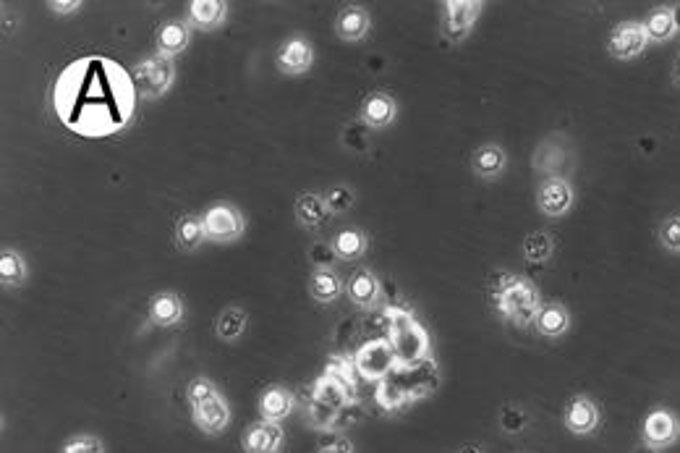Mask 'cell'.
<instances>
[{
  "label": "cell",
  "mask_w": 680,
  "mask_h": 453,
  "mask_svg": "<svg viewBox=\"0 0 680 453\" xmlns=\"http://www.w3.org/2000/svg\"><path fill=\"white\" fill-rule=\"evenodd\" d=\"M136 97L131 71L108 55H82L71 61L50 92L55 118L84 139L121 134L134 118Z\"/></svg>",
  "instance_id": "obj_1"
},
{
  "label": "cell",
  "mask_w": 680,
  "mask_h": 453,
  "mask_svg": "<svg viewBox=\"0 0 680 453\" xmlns=\"http://www.w3.org/2000/svg\"><path fill=\"white\" fill-rule=\"evenodd\" d=\"M356 378L359 375L354 370V362L340 357L327 362L325 372L312 385V396H309V422L314 427L330 430L340 412L356 404Z\"/></svg>",
  "instance_id": "obj_2"
},
{
  "label": "cell",
  "mask_w": 680,
  "mask_h": 453,
  "mask_svg": "<svg viewBox=\"0 0 680 453\" xmlns=\"http://www.w3.org/2000/svg\"><path fill=\"white\" fill-rule=\"evenodd\" d=\"M437 385H440V375H437L435 359L422 364H398L388 378L377 383L374 399L382 409L393 412V409H401L411 401L432 396Z\"/></svg>",
  "instance_id": "obj_3"
},
{
  "label": "cell",
  "mask_w": 680,
  "mask_h": 453,
  "mask_svg": "<svg viewBox=\"0 0 680 453\" xmlns=\"http://www.w3.org/2000/svg\"><path fill=\"white\" fill-rule=\"evenodd\" d=\"M490 302L500 317L516 328H529L537 320L542 299H539L537 286L516 273H497L490 286Z\"/></svg>",
  "instance_id": "obj_4"
},
{
  "label": "cell",
  "mask_w": 680,
  "mask_h": 453,
  "mask_svg": "<svg viewBox=\"0 0 680 453\" xmlns=\"http://www.w3.org/2000/svg\"><path fill=\"white\" fill-rule=\"evenodd\" d=\"M385 320H388V336L385 338H388L398 364L432 362V341H429L427 328L408 309L388 307Z\"/></svg>",
  "instance_id": "obj_5"
},
{
  "label": "cell",
  "mask_w": 680,
  "mask_h": 453,
  "mask_svg": "<svg viewBox=\"0 0 680 453\" xmlns=\"http://www.w3.org/2000/svg\"><path fill=\"white\" fill-rule=\"evenodd\" d=\"M131 76H134L136 92L142 100H160L168 95L176 82V63L165 55H147L142 61H136Z\"/></svg>",
  "instance_id": "obj_6"
},
{
  "label": "cell",
  "mask_w": 680,
  "mask_h": 453,
  "mask_svg": "<svg viewBox=\"0 0 680 453\" xmlns=\"http://www.w3.org/2000/svg\"><path fill=\"white\" fill-rule=\"evenodd\" d=\"M484 3L482 0H445L442 3V21L440 32L450 45H458L471 35L476 19L482 14Z\"/></svg>",
  "instance_id": "obj_7"
},
{
  "label": "cell",
  "mask_w": 680,
  "mask_h": 453,
  "mask_svg": "<svg viewBox=\"0 0 680 453\" xmlns=\"http://www.w3.org/2000/svg\"><path fill=\"white\" fill-rule=\"evenodd\" d=\"M398 367V359H395L393 349H390L388 338H377V341H369V344L361 346L354 357V370L361 380H369V383H380L390 375V372Z\"/></svg>",
  "instance_id": "obj_8"
},
{
  "label": "cell",
  "mask_w": 680,
  "mask_h": 453,
  "mask_svg": "<svg viewBox=\"0 0 680 453\" xmlns=\"http://www.w3.org/2000/svg\"><path fill=\"white\" fill-rule=\"evenodd\" d=\"M202 220L204 228H207V239L218 241V244H231V241L241 239L246 231V218L238 207L228 205V202L207 207Z\"/></svg>",
  "instance_id": "obj_9"
},
{
  "label": "cell",
  "mask_w": 680,
  "mask_h": 453,
  "mask_svg": "<svg viewBox=\"0 0 680 453\" xmlns=\"http://www.w3.org/2000/svg\"><path fill=\"white\" fill-rule=\"evenodd\" d=\"M641 440L654 451H665L680 440V419L670 409L657 406L641 422Z\"/></svg>",
  "instance_id": "obj_10"
},
{
  "label": "cell",
  "mask_w": 680,
  "mask_h": 453,
  "mask_svg": "<svg viewBox=\"0 0 680 453\" xmlns=\"http://www.w3.org/2000/svg\"><path fill=\"white\" fill-rule=\"evenodd\" d=\"M649 48V35L641 21H620L618 27L610 32L607 40V53L615 61H633Z\"/></svg>",
  "instance_id": "obj_11"
},
{
  "label": "cell",
  "mask_w": 680,
  "mask_h": 453,
  "mask_svg": "<svg viewBox=\"0 0 680 453\" xmlns=\"http://www.w3.org/2000/svg\"><path fill=\"white\" fill-rule=\"evenodd\" d=\"M576 205V194L568 179L563 176H550L544 179L537 189V207L547 218H563Z\"/></svg>",
  "instance_id": "obj_12"
},
{
  "label": "cell",
  "mask_w": 680,
  "mask_h": 453,
  "mask_svg": "<svg viewBox=\"0 0 680 453\" xmlns=\"http://www.w3.org/2000/svg\"><path fill=\"white\" fill-rule=\"evenodd\" d=\"M602 422V412H599V404L589 396H576V399L568 401L563 412V425L568 433L573 435H592L594 430Z\"/></svg>",
  "instance_id": "obj_13"
},
{
  "label": "cell",
  "mask_w": 680,
  "mask_h": 453,
  "mask_svg": "<svg viewBox=\"0 0 680 453\" xmlns=\"http://www.w3.org/2000/svg\"><path fill=\"white\" fill-rule=\"evenodd\" d=\"M191 422L199 433L204 435H220L225 427L231 425V406L225 401V396H215V399L204 401V404L191 406Z\"/></svg>",
  "instance_id": "obj_14"
},
{
  "label": "cell",
  "mask_w": 680,
  "mask_h": 453,
  "mask_svg": "<svg viewBox=\"0 0 680 453\" xmlns=\"http://www.w3.org/2000/svg\"><path fill=\"white\" fill-rule=\"evenodd\" d=\"M275 63H278V69L286 76L306 74V71L312 69V63H314L312 42L299 35L288 37V40L280 45Z\"/></svg>",
  "instance_id": "obj_15"
},
{
  "label": "cell",
  "mask_w": 680,
  "mask_h": 453,
  "mask_svg": "<svg viewBox=\"0 0 680 453\" xmlns=\"http://www.w3.org/2000/svg\"><path fill=\"white\" fill-rule=\"evenodd\" d=\"M286 446V433L280 422H267L259 419L254 425L246 427L244 451L246 453H280Z\"/></svg>",
  "instance_id": "obj_16"
},
{
  "label": "cell",
  "mask_w": 680,
  "mask_h": 453,
  "mask_svg": "<svg viewBox=\"0 0 680 453\" xmlns=\"http://www.w3.org/2000/svg\"><path fill=\"white\" fill-rule=\"evenodd\" d=\"M359 118L367 129H388L398 118V103L388 92H372V95L364 97Z\"/></svg>",
  "instance_id": "obj_17"
},
{
  "label": "cell",
  "mask_w": 680,
  "mask_h": 453,
  "mask_svg": "<svg viewBox=\"0 0 680 453\" xmlns=\"http://www.w3.org/2000/svg\"><path fill=\"white\" fill-rule=\"evenodd\" d=\"M191 42V27L186 21L181 19H168L157 27L155 35V45H157V55H165V58H176V55L184 53L189 48Z\"/></svg>",
  "instance_id": "obj_18"
},
{
  "label": "cell",
  "mask_w": 680,
  "mask_h": 453,
  "mask_svg": "<svg viewBox=\"0 0 680 453\" xmlns=\"http://www.w3.org/2000/svg\"><path fill=\"white\" fill-rule=\"evenodd\" d=\"M346 294H348V299L356 304V307L372 309V307H377L382 299V283H380V278L372 273V270L361 268V270H356L351 278H348Z\"/></svg>",
  "instance_id": "obj_19"
},
{
  "label": "cell",
  "mask_w": 680,
  "mask_h": 453,
  "mask_svg": "<svg viewBox=\"0 0 680 453\" xmlns=\"http://www.w3.org/2000/svg\"><path fill=\"white\" fill-rule=\"evenodd\" d=\"M296 404H299L296 393L283 388V385H270L259 399V417L267 419V422H283L296 409Z\"/></svg>",
  "instance_id": "obj_20"
},
{
  "label": "cell",
  "mask_w": 680,
  "mask_h": 453,
  "mask_svg": "<svg viewBox=\"0 0 680 453\" xmlns=\"http://www.w3.org/2000/svg\"><path fill=\"white\" fill-rule=\"evenodd\" d=\"M508 165V155L500 145H482L471 152V171L484 181L500 179Z\"/></svg>",
  "instance_id": "obj_21"
},
{
  "label": "cell",
  "mask_w": 680,
  "mask_h": 453,
  "mask_svg": "<svg viewBox=\"0 0 680 453\" xmlns=\"http://www.w3.org/2000/svg\"><path fill=\"white\" fill-rule=\"evenodd\" d=\"M369 29H372V16H369L367 8L361 6H346L335 19V32H338L340 40L346 42L364 40Z\"/></svg>",
  "instance_id": "obj_22"
},
{
  "label": "cell",
  "mask_w": 680,
  "mask_h": 453,
  "mask_svg": "<svg viewBox=\"0 0 680 453\" xmlns=\"http://www.w3.org/2000/svg\"><path fill=\"white\" fill-rule=\"evenodd\" d=\"M534 328L544 338H563L571 330V312L560 302L542 304L537 320H534Z\"/></svg>",
  "instance_id": "obj_23"
},
{
  "label": "cell",
  "mask_w": 680,
  "mask_h": 453,
  "mask_svg": "<svg viewBox=\"0 0 680 453\" xmlns=\"http://www.w3.org/2000/svg\"><path fill=\"white\" fill-rule=\"evenodd\" d=\"M228 16V3L225 0H191L189 3V27L199 32H212Z\"/></svg>",
  "instance_id": "obj_24"
},
{
  "label": "cell",
  "mask_w": 680,
  "mask_h": 453,
  "mask_svg": "<svg viewBox=\"0 0 680 453\" xmlns=\"http://www.w3.org/2000/svg\"><path fill=\"white\" fill-rule=\"evenodd\" d=\"M184 315V299L173 294V291H163V294H157L150 302V323L157 325V328H173V325L184 320Z\"/></svg>",
  "instance_id": "obj_25"
},
{
  "label": "cell",
  "mask_w": 680,
  "mask_h": 453,
  "mask_svg": "<svg viewBox=\"0 0 680 453\" xmlns=\"http://www.w3.org/2000/svg\"><path fill=\"white\" fill-rule=\"evenodd\" d=\"M343 289H346V286H343L340 275L335 273L333 268L314 270V273L309 275V296H312L314 302H320V304L338 302Z\"/></svg>",
  "instance_id": "obj_26"
},
{
  "label": "cell",
  "mask_w": 680,
  "mask_h": 453,
  "mask_svg": "<svg viewBox=\"0 0 680 453\" xmlns=\"http://www.w3.org/2000/svg\"><path fill=\"white\" fill-rule=\"evenodd\" d=\"M293 213H296V220H299L301 226L309 228V231L320 228L322 223L333 215L330 213V207H327L325 197H322V194H312V192L301 194L299 200H296V207H293Z\"/></svg>",
  "instance_id": "obj_27"
},
{
  "label": "cell",
  "mask_w": 680,
  "mask_h": 453,
  "mask_svg": "<svg viewBox=\"0 0 680 453\" xmlns=\"http://www.w3.org/2000/svg\"><path fill=\"white\" fill-rule=\"evenodd\" d=\"M649 35V42H670L678 29H675V19H673V6H657L652 8L646 19L641 21Z\"/></svg>",
  "instance_id": "obj_28"
},
{
  "label": "cell",
  "mask_w": 680,
  "mask_h": 453,
  "mask_svg": "<svg viewBox=\"0 0 680 453\" xmlns=\"http://www.w3.org/2000/svg\"><path fill=\"white\" fill-rule=\"evenodd\" d=\"M29 278V268L24 257L16 249H3L0 252V283L8 289H19Z\"/></svg>",
  "instance_id": "obj_29"
},
{
  "label": "cell",
  "mask_w": 680,
  "mask_h": 453,
  "mask_svg": "<svg viewBox=\"0 0 680 453\" xmlns=\"http://www.w3.org/2000/svg\"><path fill=\"white\" fill-rule=\"evenodd\" d=\"M246 325H249V315H246L241 307H228L223 309L215 320V333H218L220 341H238V338L246 333Z\"/></svg>",
  "instance_id": "obj_30"
},
{
  "label": "cell",
  "mask_w": 680,
  "mask_h": 453,
  "mask_svg": "<svg viewBox=\"0 0 680 453\" xmlns=\"http://www.w3.org/2000/svg\"><path fill=\"white\" fill-rule=\"evenodd\" d=\"M521 252H524V260L529 265H547L555 254V239L547 231H534L524 239Z\"/></svg>",
  "instance_id": "obj_31"
},
{
  "label": "cell",
  "mask_w": 680,
  "mask_h": 453,
  "mask_svg": "<svg viewBox=\"0 0 680 453\" xmlns=\"http://www.w3.org/2000/svg\"><path fill=\"white\" fill-rule=\"evenodd\" d=\"M367 247V234L359 231V228H346V231H340L333 239V249L338 254V260H359V257H364Z\"/></svg>",
  "instance_id": "obj_32"
},
{
  "label": "cell",
  "mask_w": 680,
  "mask_h": 453,
  "mask_svg": "<svg viewBox=\"0 0 680 453\" xmlns=\"http://www.w3.org/2000/svg\"><path fill=\"white\" fill-rule=\"evenodd\" d=\"M176 241L178 247L186 249V252H194L207 241V228H204V220L199 215H184L178 220L176 226Z\"/></svg>",
  "instance_id": "obj_33"
},
{
  "label": "cell",
  "mask_w": 680,
  "mask_h": 453,
  "mask_svg": "<svg viewBox=\"0 0 680 453\" xmlns=\"http://www.w3.org/2000/svg\"><path fill=\"white\" fill-rule=\"evenodd\" d=\"M657 239L660 247L670 254H680V213L667 215L657 228Z\"/></svg>",
  "instance_id": "obj_34"
},
{
  "label": "cell",
  "mask_w": 680,
  "mask_h": 453,
  "mask_svg": "<svg viewBox=\"0 0 680 453\" xmlns=\"http://www.w3.org/2000/svg\"><path fill=\"white\" fill-rule=\"evenodd\" d=\"M215 396H220V388L215 385V380L210 378H194L189 383V388H186V401H189V406L204 404V401L215 399Z\"/></svg>",
  "instance_id": "obj_35"
},
{
  "label": "cell",
  "mask_w": 680,
  "mask_h": 453,
  "mask_svg": "<svg viewBox=\"0 0 680 453\" xmlns=\"http://www.w3.org/2000/svg\"><path fill=\"white\" fill-rule=\"evenodd\" d=\"M61 453H105V443H102V438H97V435L82 433L74 435V438H68L66 443H63Z\"/></svg>",
  "instance_id": "obj_36"
},
{
  "label": "cell",
  "mask_w": 680,
  "mask_h": 453,
  "mask_svg": "<svg viewBox=\"0 0 680 453\" xmlns=\"http://www.w3.org/2000/svg\"><path fill=\"white\" fill-rule=\"evenodd\" d=\"M325 202L330 207V213H348L354 207V192L348 186H330L325 192Z\"/></svg>",
  "instance_id": "obj_37"
},
{
  "label": "cell",
  "mask_w": 680,
  "mask_h": 453,
  "mask_svg": "<svg viewBox=\"0 0 680 453\" xmlns=\"http://www.w3.org/2000/svg\"><path fill=\"white\" fill-rule=\"evenodd\" d=\"M526 425H529V417H526L524 409H518V406H505L503 414H500V427H503L505 433L518 435Z\"/></svg>",
  "instance_id": "obj_38"
},
{
  "label": "cell",
  "mask_w": 680,
  "mask_h": 453,
  "mask_svg": "<svg viewBox=\"0 0 680 453\" xmlns=\"http://www.w3.org/2000/svg\"><path fill=\"white\" fill-rule=\"evenodd\" d=\"M335 257H338V254H335L333 244H330V247H325V244H314L312 252H309V260H312L314 270L330 268V265H333Z\"/></svg>",
  "instance_id": "obj_39"
},
{
  "label": "cell",
  "mask_w": 680,
  "mask_h": 453,
  "mask_svg": "<svg viewBox=\"0 0 680 453\" xmlns=\"http://www.w3.org/2000/svg\"><path fill=\"white\" fill-rule=\"evenodd\" d=\"M317 453H354V446H351V440L346 435H335Z\"/></svg>",
  "instance_id": "obj_40"
},
{
  "label": "cell",
  "mask_w": 680,
  "mask_h": 453,
  "mask_svg": "<svg viewBox=\"0 0 680 453\" xmlns=\"http://www.w3.org/2000/svg\"><path fill=\"white\" fill-rule=\"evenodd\" d=\"M48 8L53 11V14L68 16V14H76V11L82 8V0H50Z\"/></svg>",
  "instance_id": "obj_41"
},
{
  "label": "cell",
  "mask_w": 680,
  "mask_h": 453,
  "mask_svg": "<svg viewBox=\"0 0 680 453\" xmlns=\"http://www.w3.org/2000/svg\"><path fill=\"white\" fill-rule=\"evenodd\" d=\"M673 19H675V29L680 32V3H673Z\"/></svg>",
  "instance_id": "obj_42"
},
{
  "label": "cell",
  "mask_w": 680,
  "mask_h": 453,
  "mask_svg": "<svg viewBox=\"0 0 680 453\" xmlns=\"http://www.w3.org/2000/svg\"><path fill=\"white\" fill-rule=\"evenodd\" d=\"M458 453H482V448H479V446H463Z\"/></svg>",
  "instance_id": "obj_43"
},
{
  "label": "cell",
  "mask_w": 680,
  "mask_h": 453,
  "mask_svg": "<svg viewBox=\"0 0 680 453\" xmlns=\"http://www.w3.org/2000/svg\"><path fill=\"white\" fill-rule=\"evenodd\" d=\"M633 453H660V451H654V448H649V446H639Z\"/></svg>",
  "instance_id": "obj_44"
},
{
  "label": "cell",
  "mask_w": 680,
  "mask_h": 453,
  "mask_svg": "<svg viewBox=\"0 0 680 453\" xmlns=\"http://www.w3.org/2000/svg\"><path fill=\"white\" fill-rule=\"evenodd\" d=\"M675 82H678V84H680V66H678V79H675Z\"/></svg>",
  "instance_id": "obj_45"
}]
</instances>
